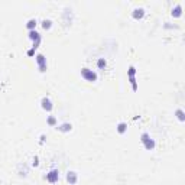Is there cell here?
I'll use <instances>...</instances> for the list:
<instances>
[{"label": "cell", "mask_w": 185, "mask_h": 185, "mask_svg": "<svg viewBox=\"0 0 185 185\" xmlns=\"http://www.w3.org/2000/svg\"><path fill=\"white\" fill-rule=\"evenodd\" d=\"M81 77L84 80H87V81H92V82L97 81V72L90 69V68H82L81 69Z\"/></svg>", "instance_id": "obj_1"}, {"label": "cell", "mask_w": 185, "mask_h": 185, "mask_svg": "<svg viewBox=\"0 0 185 185\" xmlns=\"http://www.w3.org/2000/svg\"><path fill=\"white\" fill-rule=\"evenodd\" d=\"M140 140H142L143 146H145L148 150H153V149H155V140H153V139H150V136H149L148 133H142Z\"/></svg>", "instance_id": "obj_2"}, {"label": "cell", "mask_w": 185, "mask_h": 185, "mask_svg": "<svg viewBox=\"0 0 185 185\" xmlns=\"http://www.w3.org/2000/svg\"><path fill=\"white\" fill-rule=\"evenodd\" d=\"M58 179H59V171L58 169H51L46 173V181L49 184H55V182H58Z\"/></svg>", "instance_id": "obj_3"}, {"label": "cell", "mask_w": 185, "mask_h": 185, "mask_svg": "<svg viewBox=\"0 0 185 185\" xmlns=\"http://www.w3.org/2000/svg\"><path fill=\"white\" fill-rule=\"evenodd\" d=\"M29 38L33 41V46H32V49L35 51V49L39 46V44H41V35H39L36 31H29Z\"/></svg>", "instance_id": "obj_4"}, {"label": "cell", "mask_w": 185, "mask_h": 185, "mask_svg": "<svg viewBox=\"0 0 185 185\" xmlns=\"http://www.w3.org/2000/svg\"><path fill=\"white\" fill-rule=\"evenodd\" d=\"M35 59H36V62H38L39 71H41V72H45V71H46V58H45L42 54H38Z\"/></svg>", "instance_id": "obj_5"}, {"label": "cell", "mask_w": 185, "mask_h": 185, "mask_svg": "<svg viewBox=\"0 0 185 185\" xmlns=\"http://www.w3.org/2000/svg\"><path fill=\"white\" fill-rule=\"evenodd\" d=\"M41 106H42V109H44V110H46V112H51V110L54 109L52 101H51L48 97H44V99L41 100Z\"/></svg>", "instance_id": "obj_6"}, {"label": "cell", "mask_w": 185, "mask_h": 185, "mask_svg": "<svg viewBox=\"0 0 185 185\" xmlns=\"http://www.w3.org/2000/svg\"><path fill=\"white\" fill-rule=\"evenodd\" d=\"M77 179H78V175H77L74 171H71V172H68V173H67V181H68L69 184H75V182H77Z\"/></svg>", "instance_id": "obj_7"}, {"label": "cell", "mask_w": 185, "mask_h": 185, "mask_svg": "<svg viewBox=\"0 0 185 185\" xmlns=\"http://www.w3.org/2000/svg\"><path fill=\"white\" fill-rule=\"evenodd\" d=\"M143 16H145V9L139 7V9H135L133 10V18L135 19H142Z\"/></svg>", "instance_id": "obj_8"}, {"label": "cell", "mask_w": 185, "mask_h": 185, "mask_svg": "<svg viewBox=\"0 0 185 185\" xmlns=\"http://www.w3.org/2000/svg\"><path fill=\"white\" fill-rule=\"evenodd\" d=\"M71 129H72L71 123H62L61 126H58V130L59 132H69Z\"/></svg>", "instance_id": "obj_9"}, {"label": "cell", "mask_w": 185, "mask_h": 185, "mask_svg": "<svg viewBox=\"0 0 185 185\" xmlns=\"http://www.w3.org/2000/svg\"><path fill=\"white\" fill-rule=\"evenodd\" d=\"M26 28L29 31H35V28H36V19H29L28 23H26Z\"/></svg>", "instance_id": "obj_10"}, {"label": "cell", "mask_w": 185, "mask_h": 185, "mask_svg": "<svg viewBox=\"0 0 185 185\" xmlns=\"http://www.w3.org/2000/svg\"><path fill=\"white\" fill-rule=\"evenodd\" d=\"M126 130H127V124H126L124 122H122V123H119V124H117V132H119L120 135H123Z\"/></svg>", "instance_id": "obj_11"}, {"label": "cell", "mask_w": 185, "mask_h": 185, "mask_svg": "<svg viewBox=\"0 0 185 185\" xmlns=\"http://www.w3.org/2000/svg\"><path fill=\"white\" fill-rule=\"evenodd\" d=\"M181 10H182V6H181V5H176V7L172 9V16H173V18L181 16Z\"/></svg>", "instance_id": "obj_12"}, {"label": "cell", "mask_w": 185, "mask_h": 185, "mask_svg": "<svg viewBox=\"0 0 185 185\" xmlns=\"http://www.w3.org/2000/svg\"><path fill=\"white\" fill-rule=\"evenodd\" d=\"M106 65H107L106 59H104V58H99V61H97V67H99V69H104V68H106Z\"/></svg>", "instance_id": "obj_13"}, {"label": "cell", "mask_w": 185, "mask_h": 185, "mask_svg": "<svg viewBox=\"0 0 185 185\" xmlns=\"http://www.w3.org/2000/svg\"><path fill=\"white\" fill-rule=\"evenodd\" d=\"M51 26H52V20H49V19H45V20H42V28L46 31V29H51Z\"/></svg>", "instance_id": "obj_14"}, {"label": "cell", "mask_w": 185, "mask_h": 185, "mask_svg": "<svg viewBox=\"0 0 185 185\" xmlns=\"http://www.w3.org/2000/svg\"><path fill=\"white\" fill-rule=\"evenodd\" d=\"M46 123H48L49 126H55V124H56V119H55L54 116H48V119H46Z\"/></svg>", "instance_id": "obj_15"}, {"label": "cell", "mask_w": 185, "mask_h": 185, "mask_svg": "<svg viewBox=\"0 0 185 185\" xmlns=\"http://www.w3.org/2000/svg\"><path fill=\"white\" fill-rule=\"evenodd\" d=\"M127 75H129V77H135V75H136V68H135L133 65H130V67H129V69H127Z\"/></svg>", "instance_id": "obj_16"}, {"label": "cell", "mask_w": 185, "mask_h": 185, "mask_svg": "<svg viewBox=\"0 0 185 185\" xmlns=\"http://www.w3.org/2000/svg\"><path fill=\"white\" fill-rule=\"evenodd\" d=\"M176 117H178L181 122H184V120H185V117H184V112H182L181 109H178V110H176Z\"/></svg>", "instance_id": "obj_17"}, {"label": "cell", "mask_w": 185, "mask_h": 185, "mask_svg": "<svg viewBox=\"0 0 185 185\" xmlns=\"http://www.w3.org/2000/svg\"><path fill=\"white\" fill-rule=\"evenodd\" d=\"M33 166H38V158L33 159Z\"/></svg>", "instance_id": "obj_18"}]
</instances>
